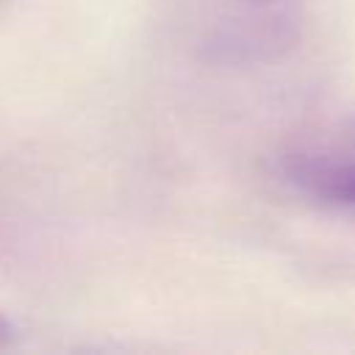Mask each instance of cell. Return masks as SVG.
I'll use <instances>...</instances> for the list:
<instances>
[{
	"label": "cell",
	"instance_id": "3957f363",
	"mask_svg": "<svg viewBox=\"0 0 355 355\" xmlns=\"http://www.w3.org/2000/svg\"><path fill=\"white\" fill-rule=\"evenodd\" d=\"M239 3H250V6H269L275 0H239Z\"/></svg>",
	"mask_w": 355,
	"mask_h": 355
},
{
	"label": "cell",
	"instance_id": "7a4b0ae2",
	"mask_svg": "<svg viewBox=\"0 0 355 355\" xmlns=\"http://www.w3.org/2000/svg\"><path fill=\"white\" fill-rule=\"evenodd\" d=\"M11 341H14V324L6 316H0V347H8Z\"/></svg>",
	"mask_w": 355,
	"mask_h": 355
},
{
	"label": "cell",
	"instance_id": "6da1fadb",
	"mask_svg": "<svg viewBox=\"0 0 355 355\" xmlns=\"http://www.w3.org/2000/svg\"><path fill=\"white\" fill-rule=\"evenodd\" d=\"M286 172L305 194L338 208H355V150L302 153L288 161Z\"/></svg>",
	"mask_w": 355,
	"mask_h": 355
}]
</instances>
